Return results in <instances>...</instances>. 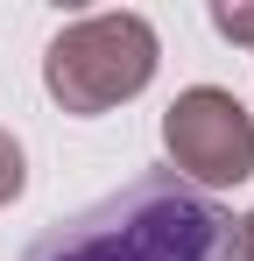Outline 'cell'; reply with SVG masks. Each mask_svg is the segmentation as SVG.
I'll return each mask as SVG.
<instances>
[{"label":"cell","mask_w":254,"mask_h":261,"mask_svg":"<svg viewBox=\"0 0 254 261\" xmlns=\"http://www.w3.org/2000/svg\"><path fill=\"white\" fill-rule=\"evenodd\" d=\"M21 261H240V219L176 170H148L57 219Z\"/></svg>","instance_id":"obj_1"},{"label":"cell","mask_w":254,"mask_h":261,"mask_svg":"<svg viewBox=\"0 0 254 261\" xmlns=\"http://www.w3.org/2000/svg\"><path fill=\"white\" fill-rule=\"evenodd\" d=\"M156 57L163 49H156V29L141 14H85L71 29H57V43L42 57V85L64 113L92 120V113H113L120 99H134L148 85Z\"/></svg>","instance_id":"obj_2"},{"label":"cell","mask_w":254,"mask_h":261,"mask_svg":"<svg viewBox=\"0 0 254 261\" xmlns=\"http://www.w3.org/2000/svg\"><path fill=\"white\" fill-rule=\"evenodd\" d=\"M163 148L176 163V176L198 184V191L247 184L254 176V113L219 85H191L163 113Z\"/></svg>","instance_id":"obj_3"},{"label":"cell","mask_w":254,"mask_h":261,"mask_svg":"<svg viewBox=\"0 0 254 261\" xmlns=\"http://www.w3.org/2000/svg\"><path fill=\"white\" fill-rule=\"evenodd\" d=\"M212 29H219L226 43L254 49V0H219V7H212Z\"/></svg>","instance_id":"obj_4"},{"label":"cell","mask_w":254,"mask_h":261,"mask_svg":"<svg viewBox=\"0 0 254 261\" xmlns=\"http://www.w3.org/2000/svg\"><path fill=\"white\" fill-rule=\"evenodd\" d=\"M21 184H29V170H21V141L0 127V205H14V198H21Z\"/></svg>","instance_id":"obj_5"},{"label":"cell","mask_w":254,"mask_h":261,"mask_svg":"<svg viewBox=\"0 0 254 261\" xmlns=\"http://www.w3.org/2000/svg\"><path fill=\"white\" fill-rule=\"evenodd\" d=\"M240 261H254V212L240 219Z\"/></svg>","instance_id":"obj_6"}]
</instances>
